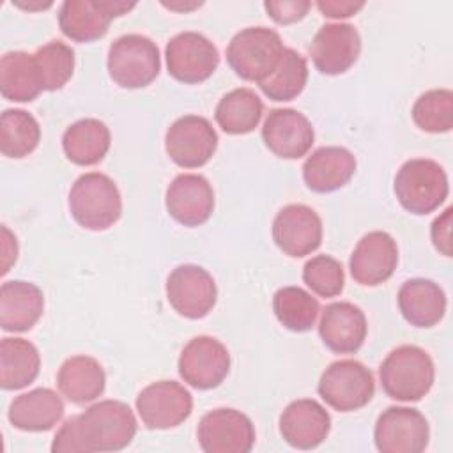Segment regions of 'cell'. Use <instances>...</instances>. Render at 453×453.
<instances>
[{
    "mask_svg": "<svg viewBox=\"0 0 453 453\" xmlns=\"http://www.w3.org/2000/svg\"><path fill=\"white\" fill-rule=\"evenodd\" d=\"M106 67L110 78L122 88H143L161 71L157 44L142 34L117 37L108 48Z\"/></svg>",
    "mask_w": 453,
    "mask_h": 453,
    "instance_id": "obj_6",
    "label": "cell"
},
{
    "mask_svg": "<svg viewBox=\"0 0 453 453\" xmlns=\"http://www.w3.org/2000/svg\"><path fill=\"white\" fill-rule=\"evenodd\" d=\"M366 333V317L359 306L349 301H338L322 310L319 334L329 350L336 354H354L365 343Z\"/></svg>",
    "mask_w": 453,
    "mask_h": 453,
    "instance_id": "obj_22",
    "label": "cell"
},
{
    "mask_svg": "<svg viewBox=\"0 0 453 453\" xmlns=\"http://www.w3.org/2000/svg\"><path fill=\"white\" fill-rule=\"evenodd\" d=\"M356 172L354 154L338 145L313 150L303 165V180L315 193H331L343 188Z\"/></svg>",
    "mask_w": 453,
    "mask_h": 453,
    "instance_id": "obj_23",
    "label": "cell"
},
{
    "mask_svg": "<svg viewBox=\"0 0 453 453\" xmlns=\"http://www.w3.org/2000/svg\"><path fill=\"white\" fill-rule=\"evenodd\" d=\"M196 439L205 453H248L255 444V426L244 412L219 407L202 416Z\"/></svg>",
    "mask_w": 453,
    "mask_h": 453,
    "instance_id": "obj_14",
    "label": "cell"
},
{
    "mask_svg": "<svg viewBox=\"0 0 453 453\" xmlns=\"http://www.w3.org/2000/svg\"><path fill=\"white\" fill-rule=\"evenodd\" d=\"M273 311L278 322L294 333L310 331L319 317V301L301 287H281L273 296Z\"/></svg>",
    "mask_w": 453,
    "mask_h": 453,
    "instance_id": "obj_33",
    "label": "cell"
},
{
    "mask_svg": "<svg viewBox=\"0 0 453 453\" xmlns=\"http://www.w3.org/2000/svg\"><path fill=\"white\" fill-rule=\"evenodd\" d=\"M264 7L269 14L271 19H274L280 25H290L299 19H303L310 7L311 2L308 0H267L264 2Z\"/></svg>",
    "mask_w": 453,
    "mask_h": 453,
    "instance_id": "obj_38",
    "label": "cell"
},
{
    "mask_svg": "<svg viewBox=\"0 0 453 453\" xmlns=\"http://www.w3.org/2000/svg\"><path fill=\"white\" fill-rule=\"evenodd\" d=\"M451 214L453 209L448 207L441 216H437L430 226V237L439 253L444 257H451Z\"/></svg>",
    "mask_w": 453,
    "mask_h": 453,
    "instance_id": "obj_40",
    "label": "cell"
},
{
    "mask_svg": "<svg viewBox=\"0 0 453 453\" xmlns=\"http://www.w3.org/2000/svg\"><path fill=\"white\" fill-rule=\"evenodd\" d=\"M414 124L426 133H448L453 127V92L432 88L421 94L411 110Z\"/></svg>",
    "mask_w": 453,
    "mask_h": 453,
    "instance_id": "obj_36",
    "label": "cell"
},
{
    "mask_svg": "<svg viewBox=\"0 0 453 453\" xmlns=\"http://www.w3.org/2000/svg\"><path fill=\"white\" fill-rule=\"evenodd\" d=\"M398 265L396 241L382 230L365 234L350 258L349 269L356 283L363 287H377L388 281Z\"/></svg>",
    "mask_w": 453,
    "mask_h": 453,
    "instance_id": "obj_19",
    "label": "cell"
},
{
    "mask_svg": "<svg viewBox=\"0 0 453 453\" xmlns=\"http://www.w3.org/2000/svg\"><path fill=\"white\" fill-rule=\"evenodd\" d=\"M163 7L170 9V11H179V12H188V11H193V9H198L202 5V2H161Z\"/></svg>",
    "mask_w": 453,
    "mask_h": 453,
    "instance_id": "obj_43",
    "label": "cell"
},
{
    "mask_svg": "<svg viewBox=\"0 0 453 453\" xmlns=\"http://www.w3.org/2000/svg\"><path fill=\"white\" fill-rule=\"evenodd\" d=\"M136 411L149 430H168L184 423L193 411L191 393L177 380H157L136 396Z\"/></svg>",
    "mask_w": 453,
    "mask_h": 453,
    "instance_id": "obj_11",
    "label": "cell"
},
{
    "mask_svg": "<svg viewBox=\"0 0 453 453\" xmlns=\"http://www.w3.org/2000/svg\"><path fill=\"white\" fill-rule=\"evenodd\" d=\"M44 311V294L30 281L11 280L0 287V326L4 331L25 333Z\"/></svg>",
    "mask_w": 453,
    "mask_h": 453,
    "instance_id": "obj_24",
    "label": "cell"
},
{
    "mask_svg": "<svg viewBox=\"0 0 453 453\" xmlns=\"http://www.w3.org/2000/svg\"><path fill=\"white\" fill-rule=\"evenodd\" d=\"M308 64L306 58L292 48H285L276 69L258 83L265 97L273 101H292L306 87Z\"/></svg>",
    "mask_w": 453,
    "mask_h": 453,
    "instance_id": "obj_34",
    "label": "cell"
},
{
    "mask_svg": "<svg viewBox=\"0 0 453 453\" xmlns=\"http://www.w3.org/2000/svg\"><path fill=\"white\" fill-rule=\"evenodd\" d=\"M165 205L177 223L198 226L214 211V189L200 173H180L166 188Z\"/></svg>",
    "mask_w": 453,
    "mask_h": 453,
    "instance_id": "obj_20",
    "label": "cell"
},
{
    "mask_svg": "<svg viewBox=\"0 0 453 453\" xmlns=\"http://www.w3.org/2000/svg\"><path fill=\"white\" fill-rule=\"evenodd\" d=\"M317 391L331 409L338 412H352L372 400L375 380L370 368L361 361L340 359L322 372Z\"/></svg>",
    "mask_w": 453,
    "mask_h": 453,
    "instance_id": "obj_7",
    "label": "cell"
},
{
    "mask_svg": "<svg viewBox=\"0 0 453 453\" xmlns=\"http://www.w3.org/2000/svg\"><path fill=\"white\" fill-rule=\"evenodd\" d=\"M359 53L361 35L350 23L322 25L310 44L313 65L329 76L347 73L356 64Z\"/></svg>",
    "mask_w": 453,
    "mask_h": 453,
    "instance_id": "obj_17",
    "label": "cell"
},
{
    "mask_svg": "<svg viewBox=\"0 0 453 453\" xmlns=\"http://www.w3.org/2000/svg\"><path fill=\"white\" fill-rule=\"evenodd\" d=\"M106 386V373L101 363L92 356L67 357L57 373V388L62 396L76 405L99 398Z\"/></svg>",
    "mask_w": 453,
    "mask_h": 453,
    "instance_id": "obj_27",
    "label": "cell"
},
{
    "mask_svg": "<svg viewBox=\"0 0 453 453\" xmlns=\"http://www.w3.org/2000/svg\"><path fill=\"white\" fill-rule=\"evenodd\" d=\"M218 149V133L202 115H182L165 134V150L180 168L203 166Z\"/></svg>",
    "mask_w": 453,
    "mask_h": 453,
    "instance_id": "obj_12",
    "label": "cell"
},
{
    "mask_svg": "<svg viewBox=\"0 0 453 453\" xmlns=\"http://www.w3.org/2000/svg\"><path fill=\"white\" fill-rule=\"evenodd\" d=\"M283 50V41L276 30L248 27L230 39L226 62L239 78L260 83L276 69Z\"/></svg>",
    "mask_w": 453,
    "mask_h": 453,
    "instance_id": "obj_5",
    "label": "cell"
},
{
    "mask_svg": "<svg viewBox=\"0 0 453 453\" xmlns=\"http://www.w3.org/2000/svg\"><path fill=\"white\" fill-rule=\"evenodd\" d=\"M62 396L50 388H35L16 396L7 411L11 425L23 432L51 430L64 416Z\"/></svg>",
    "mask_w": 453,
    "mask_h": 453,
    "instance_id": "obj_25",
    "label": "cell"
},
{
    "mask_svg": "<svg viewBox=\"0 0 453 453\" xmlns=\"http://www.w3.org/2000/svg\"><path fill=\"white\" fill-rule=\"evenodd\" d=\"M395 195L400 205L418 216L439 209L449 193V182L444 168L428 157L405 161L395 175Z\"/></svg>",
    "mask_w": 453,
    "mask_h": 453,
    "instance_id": "obj_4",
    "label": "cell"
},
{
    "mask_svg": "<svg viewBox=\"0 0 453 453\" xmlns=\"http://www.w3.org/2000/svg\"><path fill=\"white\" fill-rule=\"evenodd\" d=\"M331 432L329 412L313 398L290 402L280 416V434L287 444L297 449L320 446Z\"/></svg>",
    "mask_w": 453,
    "mask_h": 453,
    "instance_id": "obj_21",
    "label": "cell"
},
{
    "mask_svg": "<svg viewBox=\"0 0 453 453\" xmlns=\"http://www.w3.org/2000/svg\"><path fill=\"white\" fill-rule=\"evenodd\" d=\"M0 92L4 99L14 103H30L42 92L34 53L18 50L2 55Z\"/></svg>",
    "mask_w": 453,
    "mask_h": 453,
    "instance_id": "obj_30",
    "label": "cell"
},
{
    "mask_svg": "<svg viewBox=\"0 0 453 453\" xmlns=\"http://www.w3.org/2000/svg\"><path fill=\"white\" fill-rule=\"evenodd\" d=\"M53 453H87V448L81 441L76 416L67 418L62 426L57 430L53 442H51Z\"/></svg>",
    "mask_w": 453,
    "mask_h": 453,
    "instance_id": "obj_39",
    "label": "cell"
},
{
    "mask_svg": "<svg viewBox=\"0 0 453 453\" xmlns=\"http://www.w3.org/2000/svg\"><path fill=\"white\" fill-rule=\"evenodd\" d=\"M265 147L278 157L299 159L315 142V129L308 117L294 108H274L262 126Z\"/></svg>",
    "mask_w": 453,
    "mask_h": 453,
    "instance_id": "obj_18",
    "label": "cell"
},
{
    "mask_svg": "<svg viewBox=\"0 0 453 453\" xmlns=\"http://www.w3.org/2000/svg\"><path fill=\"white\" fill-rule=\"evenodd\" d=\"M179 375L195 389L218 388L230 372L228 349L216 338L200 334L191 338L179 356Z\"/></svg>",
    "mask_w": 453,
    "mask_h": 453,
    "instance_id": "obj_15",
    "label": "cell"
},
{
    "mask_svg": "<svg viewBox=\"0 0 453 453\" xmlns=\"http://www.w3.org/2000/svg\"><path fill=\"white\" fill-rule=\"evenodd\" d=\"M18 257V241L16 235L2 225V274H5Z\"/></svg>",
    "mask_w": 453,
    "mask_h": 453,
    "instance_id": "obj_42",
    "label": "cell"
},
{
    "mask_svg": "<svg viewBox=\"0 0 453 453\" xmlns=\"http://www.w3.org/2000/svg\"><path fill=\"white\" fill-rule=\"evenodd\" d=\"M322 219L304 203H288L273 219V241L288 257L301 258L322 244Z\"/></svg>",
    "mask_w": 453,
    "mask_h": 453,
    "instance_id": "obj_16",
    "label": "cell"
},
{
    "mask_svg": "<svg viewBox=\"0 0 453 453\" xmlns=\"http://www.w3.org/2000/svg\"><path fill=\"white\" fill-rule=\"evenodd\" d=\"M136 4L122 0H65L58 9V27L76 42L101 39L113 18L124 16Z\"/></svg>",
    "mask_w": 453,
    "mask_h": 453,
    "instance_id": "obj_9",
    "label": "cell"
},
{
    "mask_svg": "<svg viewBox=\"0 0 453 453\" xmlns=\"http://www.w3.org/2000/svg\"><path fill=\"white\" fill-rule=\"evenodd\" d=\"M166 69L180 83L196 85L212 76L219 65V51L200 32H180L165 48Z\"/></svg>",
    "mask_w": 453,
    "mask_h": 453,
    "instance_id": "obj_8",
    "label": "cell"
},
{
    "mask_svg": "<svg viewBox=\"0 0 453 453\" xmlns=\"http://www.w3.org/2000/svg\"><path fill=\"white\" fill-rule=\"evenodd\" d=\"M384 393L398 402H418L434 386L435 366L430 354L418 345L393 349L379 368Z\"/></svg>",
    "mask_w": 453,
    "mask_h": 453,
    "instance_id": "obj_1",
    "label": "cell"
},
{
    "mask_svg": "<svg viewBox=\"0 0 453 453\" xmlns=\"http://www.w3.org/2000/svg\"><path fill=\"white\" fill-rule=\"evenodd\" d=\"M264 115V103L255 90L239 87L226 92L216 104L214 119L226 134L251 133Z\"/></svg>",
    "mask_w": 453,
    "mask_h": 453,
    "instance_id": "obj_31",
    "label": "cell"
},
{
    "mask_svg": "<svg viewBox=\"0 0 453 453\" xmlns=\"http://www.w3.org/2000/svg\"><path fill=\"white\" fill-rule=\"evenodd\" d=\"M303 281L319 297H336L343 290L345 273L334 257L317 255L304 264Z\"/></svg>",
    "mask_w": 453,
    "mask_h": 453,
    "instance_id": "obj_37",
    "label": "cell"
},
{
    "mask_svg": "<svg viewBox=\"0 0 453 453\" xmlns=\"http://www.w3.org/2000/svg\"><path fill=\"white\" fill-rule=\"evenodd\" d=\"M87 453L120 451L131 444L138 423L131 407L120 400H101L76 414Z\"/></svg>",
    "mask_w": 453,
    "mask_h": 453,
    "instance_id": "obj_3",
    "label": "cell"
},
{
    "mask_svg": "<svg viewBox=\"0 0 453 453\" xmlns=\"http://www.w3.org/2000/svg\"><path fill=\"white\" fill-rule=\"evenodd\" d=\"M428 439V421L414 407H388L375 421L373 441L380 453H421Z\"/></svg>",
    "mask_w": 453,
    "mask_h": 453,
    "instance_id": "obj_13",
    "label": "cell"
},
{
    "mask_svg": "<svg viewBox=\"0 0 453 453\" xmlns=\"http://www.w3.org/2000/svg\"><path fill=\"white\" fill-rule=\"evenodd\" d=\"M166 299L184 319H203L216 304L218 288L211 273L195 264L177 265L166 278Z\"/></svg>",
    "mask_w": 453,
    "mask_h": 453,
    "instance_id": "obj_10",
    "label": "cell"
},
{
    "mask_svg": "<svg viewBox=\"0 0 453 453\" xmlns=\"http://www.w3.org/2000/svg\"><path fill=\"white\" fill-rule=\"evenodd\" d=\"M34 62L42 92H53L71 80L74 73V50L62 41H50L35 50Z\"/></svg>",
    "mask_w": 453,
    "mask_h": 453,
    "instance_id": "obj_35",
    "label": "cell"
},
{
    "mask_svg": "<svg viewBox=\"0 0 453 453\" xmlns=\"http://www.w3.org/2000/svg\"><path fill=\"white\" fill-rule=\"evenodd\" d=\"M14 5L21 7V9H28V11H35V9H48L51 7V2H14Z\"/></svg>",
    "mask_w": 453,
    "mask_h": 453,
    "instance_id": "obj_44",
    "label": "cell"
},
{
    "mask_svg": "<svg viewBox=\"0 0 453 453\" xmlns=\"http://www.w3.org/2000/svg\"><path fill=\"white\" fill-rule=\"evenodd\" d=\"M365 7V2H352V0H320L317 2V9L326 18L343 19L357 14Z\"/></svg>",
    "mask_w": 453,
    "mask_h": 453,
    "instance_id": "obj_41",
    "label": "cell"
},
{
    "mask_svg": "<svg viewBox=\"0 0 453 453\" xmlns=\"http://www.w3.org/2000/svg\"><path fill=\"white\" fill-rule=\"evenodd\" d=\"M111 134L108 126L99 119H80L62 134L65 157L78 166H92L104 159L110 150Z\"/></svg>",
    "mask_w": 453,
    "mask_h": 453,
    "instance_id": "obj_28",
    "label": "cell"
},
{
    "mask_svg": "<svg viewBox=\"0 0 453 453\" xmlns=\"http://www.w3.org/2000/svg\"><path fill=\"white\" fill-rule=\"evenodd\" d=\"M41 142L37 119L19 108H7L0 117V150L5 157L21 159L32 154Z\"/></svg>",
    "mask_w": 453,
    "mask_h": 453,
    "instance_id": "obj_32",
    "label": "cell"
},
{
    "mask_svg": "<svg viewBox=\"0 0 453 453\" xmlns=\"http://www.w3.org/2000/svg\"><path fill=\"white\" fill-rule=\"evenodd\" d=\"M402 317L416 327H432L446 313V294L439 283L426 278H412L402 283L396 296Z\"/></svg>",
    "mask_w": 453,
    "mask_h": 453,
    "instance_id": "obj_26",
    "label": "cell"
},
{
    "mask_svg": "<svg viewBox=\"0 0 453 453\" xmlns=\"http://www.w3.org/2000/svg\"><path fill=\"white\" fill-rule=\"evenodd\" d=\"M41 368L37 347L25 338L5 336L0 342V386L5 391L32 384Z\"/></svg>",
    "mask_w": 453,
    "mask_h": 453,
    "instance_id": "obj_29",
    "label": "cell"
},
{
    "mask_svg": "<svg viewBox=\"0 0 453 453\" xmlns=\"http://www.w3.org/2000/svg\"><path fill=\"white\" fill-rule=\"evenodd\" d=\"M69 211L87 230H106L122 214V196L111 177L101 172L80 175L69 189Z\"/></svg>",
    "mask_w": 453,
    "mask_h": 453,
    "instance_id": "obj_2",
    "label": "cell"
}]
</instances>
